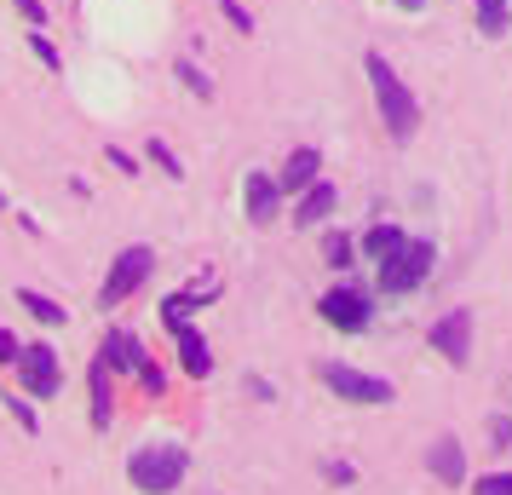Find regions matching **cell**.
Instances as JSON below:
<instances>
[{
	"mask_svg": "<svg viewBox=\"0 0 512 495\" xmlns=\"http://www.w3.org/2000/svg\"><path fill=\"white\" fill-rule=\"evenodd\" d=\"M317 317H323L328 329H340V334H363L374 323V306H369L363 288H328L323 300H317Z\"/></svg>",
	"mask_w": 512,
	"mask_h": 495,
	"instance_id": "6",
	"label": "cell"
},
{
	"mask_svg": "<svg viewBox=\"0 0 512 495\" xmlns=\"http://www.w3.org/2000/svg\"><path fill=\"white\" fill-rule=\"evenodd\" d=\"M202 300H208V288H173V294L162 300V323H167V329L190 323V311L202 306Z\"/></svg>",
	"mask_w": 512,
	"mask_h": 495,
	"instance_id": "15",
	"label": "cell"
},
{
	"mask_svg": "<svg viewBox=\"0 0 512 495\" xmlns=\"http://www.w3.org/2000/svg\"><path fill=\"white\" fill-rule=\"evenodd\" d=\"M242 202H248V219H254V225H271V219H277V202H282V179H271V173H248Z\"/></svg>",
	"mask_w": 512,
	"mask_h": 495,
	"instance_id": "9",
	"label": "cell"
},
{
	"mask_svg": "<svg viewBox=\"0 0 512 495\" xmlns=\"http://www.w3.org/2000/svg\"><path fill=\"white\" fill-rule=\"evenodd\" d=\"M328 213H334V185L317 179V185L300 196V213H294V219H300V225H317V219H328Z\"/></svg>",
	"mask_w": 512,
	"mask_h": 495,
	"instance_id": "17",
	"label": "cell"
},
{
	"mask_svg": "<svg viewBox=\"0 0 512 495\" xmlns=\"http://www.w3.org/2000/svg\"><path fill=\"white\" fill-rule=\"evenodd\" d=\"M363 70H369V87H374V104H380V121L397 144H409V133L420 127V104L415 93L397 81V70L380 58V52H363Z\"/></svg>",
	"mask_w": 512,
	"mask_h": 495,
	"instance_id": "1",
	"label": "cell"
},
{
	"mask_svg": "<svg viewBox=\"0 0 512 495\" xmlns=\"http://www.w3.org/2000/svg\"><path fill=\"white\" fill-rule=\"evenodd\" d=\"M219 12H225V18H231V24L242 29V35H254V12H248L242 0H219Z\"/></svg>",
	"mask_w": 512,
	"mask_h": 495,
	"instance_id": "23",
	"label": "cell"
},
{
	"mask_svg": "<svg viewBox=\"0 0 512 495\" xmlns=\"http://www.w3.org/2000/svg\"><path fill=\"white\" fill-rule=\"evenodd\" d=\"M18 306H24L35 323H47V329H64V317H70L64 306H52L47 294H35V288H18Z\"/></svg>",
	"mask_w": 512,
	"mask_h": 495,
	"instance_id": "18",
	"label": "cell"
},
{
	"mask_svg": "<svg viewBox=\"0 0 512 495\" xmlns=\"http://www.w3.org/2000/svg\"><path fill=\"white\" fill-rule=\"evenodd\" d=\"M104 162L116 167V173H127V179H133V173H139V162H133V156H127V150H121V144H110V150H104Z\"/></svg>",
	"mask_w": 512,
	"mask_h": 495,
	"instance_id": "28",
	"label": "cell"
},
{
	"mask_svg": "<svg viewBox=\"0 0 512 495\" xmlns=\"http://www.w3.org/2000/svg\"><path fill=\"white\" fill-rule=\"evenodd\" d=\"M495 444H512V421H495Z\"/></svg>",
	"mask_w": 512,
	"mask_h": 495,
	"instance_id": "30",
	"label": "cell"
},
{
	"mask_svg": "<svg viewBox=\"0 0 512 495\" xmlns=\"http://www.w3.org/2000/svg\"><path fill=\"white\" fill-rule=\"evenodd\" d=\"M12 6L24 12V24H29V29H47V6H41V0H12Z\"/></svg>",
	"mask_w": 512,
	"mask_h": 495,
	"instance_id": "27",
	"label": "cell"
},
{
	"mask_svg": "<svg viewBox=\"0 0 512 495\" xmlns=\"http://www.w3.org/2000/svg\"><path fill=\"white\" fill-rule=\"evenodd\" d=\"M144 156H150V162L162 167L167 179H185V167H179V156H173V150H167L162 139H150V144H144Z\"/></svg>",
	"mask_w": 512,
	"mask_h": 495,
	"instance_id": "20",
	"label": "cell"
},
{
	"mask_svg": "<svg viewBox=\"0 0 512 495\" xmlns=\"http://www.w3.org/2000/svg\"><path fill=\"white\" fill-rule=\"evenodd\" d=\"M18 357H24L18 334H12V329H0V363H18Z\"/></svg>",
	"mask_w": 512,
	"mask_h": 495,
	"instance_id": "29",
	"label": "cell"
},
{
	"mask_svg": "<svg viewBox=\"0 0 512 495\" xmlns=\"http://www.w3.org/2000/svg\"><path fill=\"white\" fill-rule=\"evenodd\" d=\"M104 357H110V369H121V375H144V369H150L144 340H139V334H127V329L104 334Z\"/></svg>",
	"mask_w": 512,
	"mask_h": 495,
	"instance_id": "10",
	"label": "cell"
},
{
	"mask_svg": "<svg viewBox=\"0 0 512 495\" xmlns=\"http://www.w3.org/2000/svg\"><path fill=\"white\" fill-rule=\"evenodd\" d=\"M29 52H35V58H41L47 70H64V58H58V47H52V41L41 35V29H29Z\"/></svg>",
	"mask_w": 512,
	"mask_h": 495,
	"instance_id": "22",
	"label": "cell"
},
{
	"mask_svg": "<svg viewBox=\"0 0 512 495\" xmlns=\"http://www.w3.org/2000/svg\"><path fill=\"white\" fill-rule=\"evenodd\" d=\"M317 167H323V156H317L311 144H300V150L282 162V185H288V190H311V185H317Z\"/></svg>",
	"mask_w": 512,
	"mask_h": 495,
	"instance_id": "14",
	"label": "cell"
},
{
	"mask_svg": "<svg viewBox=\"0 0 512 495\" xmlns=\"http://www.w3.org/2000/svg\"><path fill=\"white\" fill-rule=\"evenodd\" d=\"M478 495H512V472H489V478H478Z\"/></svg>",
	"mask_w": 512,
	"mask_h": 495,
	"instance_id": "26",
	"label": "cell"
},
{
	"mask_svg": "<svg viewBox=\"0 0 512 495\" xmlns=\"http://www.w3.org/2000/svg\"><path fill=\"white\" fill-rule=\"evenodd\" d=\"M6 409H12V421L24 426V432H41V421H35V409H29L24 398H6Z\"/></svg>",
	"mask_w": 512,
	"mask_h": 495,
	"instance_id": "25",
	"label": "cell"
},
{
	"mask_svg": "<svg viewBox=\"0 0 512 495\" xmlns=\"http://www.w3.org/2000/svg\"><path fill=\"white\" fill-rule=\"evenodd\" d=\"M173 75H179V81H185V87H190V93H196V98H213V81H208V75H202V70H196L190 58H179V70H173Z\"/></svg>",
	"mask_w": 512,
	"mask_h": 495,
	"instance_id": "21",
	"label": "cell"
},
{
	"mask_svg": "<svg viewBox=\"0 0 512 495\" xmlns=\"http://www.w3.org/2000/svg\"><path fill=\"white\" fill-rule=\"evenodd\" d=\"M0 208H6V190H0Z\"/></svg>",
	"mask_w": 512,
	"mask_h": 495,
	"instance_id": "32",
	"label": "cell"
},
{
	"mask_svg": "<svg viewBox=\"0 0 512 495\" xmlns=\"http://www.w3.org/2000/svg\"><path fill=\"white\" fill-rule=\"evenodd\" d=\"M426 340H432V352L438 357H449V363L461 369L466 357H472V311H449V317H438Z\"/></svg>",
	"mask_w": 512,
	"mask_h": 495,
	"instance_id": "8",
	"label": "cell"
},
{
	"mask_svg": "<svg viewBox=\"0 0 512 495\" xmlns=\"http://www.w3.org/2000/svg\"><path fill=\"white\" fill-rule=\"evenodd\" d=\"M328 265H340V271H346V265H357V260H351V236H340V231L328 236Z\"/></svg>",
	"mask_w": 512,
	"mask_h": 495,
	"instance_id": "24",
	"label": "cell"
},
{
	"mask_svg": "<svg viewBox=\"0 0 512 495\" xmlns=\"http://www.w3.org/2000/svg\"><path fill=\"white\" fill-rule=\"evenodd\" d=\"M432 260H438L432 242H420V236L415 242H403L392 260L380 265V288H386V294H415V288L432 277Z\"/></svg>",
	"mask_w": 512,
	"mask_h": 495,
	"instance_id": "3",
	"label": "cell"
},
{
	"mask_svg": "<svg viewBox=\"0 0 512 495\" xmlns=\"http://www.w3.org/2000/svg\"><path fill=\"white\" fill-rule=\"evenodd\" d=\"M317 380H323L334 398H346V403H392V380H380V375H363V369H346V363H317Z\"/></svg>",
	"mask_w": 512,
	"mask_h": 495,
	"instance_id": "5",
	"label": "cell"
},
{
	"mask_svg": "<svg viewBox=\"0 0 512 495\" xmlns=\"http://www.w3.org/2000/svg\"><path fill=\"white\" fill-rule=\"evenodd\" d=\"M190 472V449L185 444H144L133 461H127V478H133V490L144 495H173L185 484Z\"/></svg>",
	"mask_w": 512,
	"mask_h": 495,
	"instance_id": "2",
	"label": "cell"
},
{
	"mask_svg": "<svg viewBox=\"0 0 512 495\" xmlns=\"http://www.w3.org/2000/svg\"><path fill=\"white\" fill-rule=\"evenodd\" d=\"M18 380H24L29 398H58V386H64V369H58V346H47V340L24 346V357H18Z\"/></svg>",
	"mask_w": 512,
	"mask_h": 495,
	"instance_id": "7",
	"label": "cell"
},
{
	"mask_svg": "<svg viewBox=\"0 0 512 495\" xmlns=\"http://www.w3.org/2000/svg\"><path fill=\"white\" fill-rule=\"evenodd\" d=\"M173 334V340H179V363H185V375H213V357H208V340H202V334L190 329V323H179V329H167Z\"/></svg>",
	"mask_w": 512,
	"mask_h": 495,
	"instance_id": "12",
	"label": "cell"
},
{
	"mask_svg": "<svg viewBox=\"0 0 512 495\" xmlns=\"http://www.w3.org/2000/svg\"><path fill=\"white\" fill-rule=\"evenodd\" d=\"M507 12H512V0H478V24H484V35H507Z\"/></svg>",
	"mask_w": 512,
	"mask_h": 495,
	"instance_id": "19",
	"label": "cell"
},
{
	"mask_svg": "<svg viewBox=\"0 0 512 495\" xmlns=\"http://www.w3.org/2000/svg\"><path fill=\"white\" fill-rule=\"evenodd\" d=\"M150 271H156V254H150L144 242H139V248H121L116 265H110V283H104V294H98V300H104V311L127 306V300L144 288V277H150Z\"/></svg>",
	"mask_w": 512,
	"mask_h": 495,
	"instance_id": "4",
	"label": "cell"
},
{
	"mask_svg": "<svg viewBox=\"0 0 512 495\" xmlns=\"http://www.w3.org/2000/svg\"><path fill=\"white\" fill-rule=\"evenodd\" d=\"M403 242H409V231H403V225H369V231H363V260L386 265Z\"/></svg>",
	"mask_w": 512,
	"mask_h": 495,
	"instance_id": "13",
	"label": "cell"
},
{
	"mask_svg": "<svg viewBox=\"0 0 512 495\" xmlns=\"http://www.w3.org/2000/svg\"><path fill=\"white\" fill-rule=\"evenodd\" d=\"M392 6H403V12H420V6H426V0H392Z\"/></svg>",
	"mask_w": 512,
	"mask_h": 495,
	"instance_id": "31",
	"label": "cell"
},
{
	"mask_svg": "<svg viewBox=\"0 0 512 495\" xmlns=\"http://www.w3.org/2000/svg\"><path fill=\"white\" fill-rule=\"evenodd\" d=\"M426 467H432V478H438V484H449V490H455V484H466V455H461V444H455V438H438V444L426 449Z\"/></svg>",
	"mask_w": 512,
	"mask_h": 495,
	"instance_id": "11",
	"label": "cell"
},
{
	"mask_svg": "<svg viewBox=\"0 0 512 495\" xmlns=\"http://www.w3.org/2000/svg\"><path fill=\"white\" fill-rule=\"evenodd\" d=\"M110 357H93V426L104 432L110 426Z\"/></svg>",
	"mask_w": 512,
	"mask_h": 495,
	"instance_id": "16",
	"label": "cell"
}]
</instances>
